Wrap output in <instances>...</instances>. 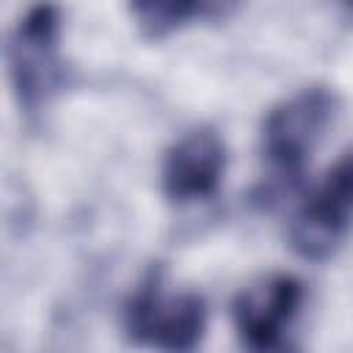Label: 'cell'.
<instances>
[{"mask_svg":"<svg viewBox=\"0 0 353 353\" xmlns=\"http://www.w3.org/2000/svg\"><path fill=\"white\" fill-rule=\"evenodd\" d=\"M226 168V146L210 127L185 132L165 154L163 190L171 201H199L218 190Z\"/></svg>","mask_w":353,"mask_h":353,"instance_id":"8992f818","label":"cell"},{"mask_svg":"<svg viewBox=\"0 0 353 353\" xmlns=\"http://www.w3.org/2000/svg\"><path fill=\"white\" fill-rule=\"evenodd\" d=\"M130 11L138 19V28L149 39H163L171 30L193 22V19H212L223 17L232 11V6H218V3H179V0H165V3H132Z\"/></svg>","mask_w":353,"mask_h":353,"instance_id":"52a82bcc","label":"cell"},{"mask_svg":"<svg viewBox=\"0 0 353 353\" xmlns=\"http://www.w3.org/2000/svg\"><path fill=\"white\" fill-rule=\"evenodd\" d=\"M303 287L287 273L248 284L234 301V325L251 353H281L284 331L298 314Z\"/></svg>","mask_w":353,"mask_h":353,"instance_id":"5b68a950","label":"cell"},{"mask_svg":"<svg viewBox=\"0 0 353 353\" xmlns=\"http://www.w3.org/2000/svg\"><path fill=\"white\" fill-rule=\"evenodd\" d=\"M124 334L132 345L160 353H193L207 328V306L196 292H168L152 268L124 303Z\"/></svg>","mask_w":353,"mask_h":353,"instance_id":"6da1fadb","label":"cell"},{"mask_svg":"<svg viewBox=\"0 0 353 353\" xmlns=\"http://www.w3.org/2000/svg\"><path fill=\"white\" fill-rule=\"evenodd\" d=\"M58 33L61 17L55 6L30 8L11 33L8 69L19 108H25V113L41 110L61 88L63 66L58 55Z\"/></svg>","mask_w":353,"mask_h":353,"instance_id":"7a4b0ae2","label":"cell"},{"mask_svg":"<svg viewBox=\"0 0 353 353\" xmlns=\"http://www.w3.org/2000/svg\"><path fill=\"white\" fill-rule=\"evenodd\" d=\"M353 221V152L336 160L309 193L290 223V245L298 256L320 262L334 254Z\"/></svg>","mask_w":353,"mask_h":353,"instance_id":"277c9868","label":"cell"},{"mask_svg":"<svg viewBox=\"0 0 353 353\" xmlns=\"http://www.w3.org/2000/svg\"><path fill=\"white\" fill-rule=\"evenodd\" d=\"M336 94L312 85L276 105L262 124V149L281 176L301 174L303 163L336 116Z\"/></svg>","mask_w":353,"mask_h":353,"instance_id":"3957f363","label":"cell"}]
</instances>
